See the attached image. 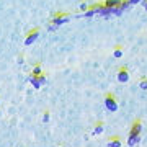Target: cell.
<instances>
[{
	"instance_id": "30bf717a",
	"label": "cell",
	"mask_w": 147,
	"mask_h": 147,
	"mask_svg": "<svg viewBox=\"0 0 147 147\" xmlns=\"http://www.w3.org/2000/svg\"><path fill=\"white\" fill-rule=\"evenodd\" d=\"M103 129H105L103 123H98V124L95 126V129H93V134H95V136H98V134H101V132H103Z\"/></svg>"
},
{
	"instance_id": "4fadbf2b",
	"label": "cell",
	"mask_w": 147,
	"mask_h": 147,
	"mask_svg": "<svg viewBox=\"0 0 147 147\" xmlns=\"http://www.w3.org/2000/svg\"><path fill=\"white\" fill-rule=\"evenodd\" d=\"M49 119H51V115H49V111H44V115H42V123H47Z\"/></svg>"
},
{
	"instance_id": "7a4b0ae2",
	"label": "cell",
	"mask_w": 147,
	"mask_h": 147,
	"mask_svg": "<svg viewBox=\"0 0 147 147\" xmlns=\"http://www.w3.org/2000/svg\"><path fill=\"white\" fill-rule=\"evenodd\" d=\"M69 20H70V15H69V13H62V11H59V13H56V15L53 16L49 30H56L57 26H61V25H64V23H67Z\"/></svg>"
},
{
	"instance_id": "52a82bcc",
	"label": "cell",
	"mask_w": 147,
	"mask_h": 147,
	"mask_svg": "<svg viewBox=\"0 0 147 147\" xmlns=\"http://www.w3.org/2000/svg\"><path fill=\"white\" fill-rule=\"evenodd\" d=\"M123 54H124V47L121 46V44H116V46H115V51H113V57L121 59V57H123Z\"/></svg>"
},
{
	"instance_id": "3957f363",
	"label": "cell",
	"mask_w": 147,
	"mask_h": 147,
	"mask_svg": "<svg viewBox=\"0 0 147 147\" xmlns=\"http://www.w3.org/2000/svg\"><path fill=\"white\" fill-rule=\"evenodd\" d=\"M105 106H106V110L111 111V113L118 111L119 105H118V100H116V96L113 93H106L105 95Z\"/></svg>"
},
{
	"instance_id": "6da1fadb",
	"label": "cell",
	"mask_w": 147,
	"mask_h": 147,
	"mask_svg": "<svg viewBox=\"0 0 147 147\" xmlns=\"http://www.w3.org/2000/svg\"><path fill=\"white\" fill-rule=\"evenodd\" d=\"M141 131H142V124L141 121L137 119L134 124L131 126V131H129V137H127V144L131 147H134L139 142V139H141Z\"/></svg>"
},
{
	"instance_id": "5b68a950",
	"label": "cell",
	"mask_w": 147,
	"mask_h": 147,
	"mask_svg": "<svg viewBox=\"0 0 147 147\" xmlns=\"http://www.w3.org/2000/svg\"><path fill=\"white\" fill-rule=\"evenodd\" d=\"M38 38H39V28H33V30L28 31L26 38H25V44H26V46H31Z\"/></svg>"
},
{
	"instance_id": "5bb4252c",
	"label": "cell",
	"mask_w": 147,
	"mask_h": 147,
	"mask_svg": "<svg viewBox=\"0 0 147 147\" xmlns=\"http://www.w3.org/2000/svg\"><path fill=\"white\" fill-rule=\"evenodd\" d=\"M139 2H142V0H127L129 5H136V3H139Z\"/></svg>"
},
{
	"instance_id": "9c48e42d",
	"label": "cell",
	"mask_w": 147,
	"mask_h": 147,
	"mask_svg": "<svg viewBox=\"0 0 147 147\" xmlns=\"http://www.w3.org/2000/svg\"><path fill=\"white\" fill-rule=\"evenodd\" d=\"M42 74V67L39 65V64H36L34 67H33V70H31V75L33 77H38V75H41Z\"/></svg>"
},
{
	"instance_id": "8fae6325",
	"label": "cell",
	"mask_w": 147,
	"mask_h": 147,
	"mask_svg": "<svg viewBox=\"0 0 147 147\" xmlns=\"http://www.w3.org/2000/svg\"><path fill=\"white\" fill-rule=\"evenodd\" d=\"M139 88L147 90V77H141V80H139Z\"/></svg>"
},
{
	"instance_id": "277c9868",
	"label": "cell",
	"mask_w": 147,
	"mask_h": 147,
	"mask_svg": "<svg viewBox=\"0 0 147 147\" xmlns=\"http://www.w3.org/2000/svg\"><path fill=\"white\" fill-rule=\"evenodd\" d=\"M116 77H118V82H121V84H127L129 79H131V74H129L127 67H119L118 69V72H116Z\"/></svg>"
},
{
	"instance_id": "7c38bea8",
	"label": "cell",
	"mask_w": 147,
	"mask_h": 147,
	"mask_svg": "<svg viewBox=\"0 0 147 147\" xmlns=\"http://www.w3.org/2000/svg\"><path fill=\"white\" fill-rule=\"evenodd\" d=\"M79 10H80V11H84V13H85V11L88 10V3H85V2H82V3L79 5Z\"/></svg>"
},
{
	"instance_id": "9a60e30c",
	"label": "cell",
	"mask_w": 147,
	"mask_h": 147,
	"mask_svg": "<svg viewBox=\"0 0 147 147\" xmlns=\"http://www.w3.org/2000/svg\"><path fill=\"white\" fill-rule=\"evenodd\" d=\"M144 8L147 10V0H144Z\"/></svg>"
},
{
	"instance_id": "ba28073f",
	"label": "cell",
	"mask_w": 147,
	"mask_h": 147,
	"mask_svg": "<svg viewBox=\"0 0 147 147\" xmlns=\"http://www.w3.org/2000/svg\"><path fill=\"white\" fill-rule=\"evenodd\" d=\"M123 146V142H121L119 137H111L110 142H108V147H121Z\"/></svg>"
},
{
	"instance_id": "8992f818",
	"label": "cell",
	"mask_w": 147,
	"mask_h": 147,
	"mask_svg": "<svg viewBox=\"0 0 147 147\" xmlns=\"http://www.w3.org/2000/svg\"><path fill=\"white\" fill-rule=\"evenodd\" d=\"M46 75H44V74H41V75H38V77H30V84L33 85V87H34V88H41L42 85L46 84Z\"/></svg>"
}]
</instances>
